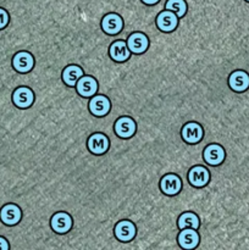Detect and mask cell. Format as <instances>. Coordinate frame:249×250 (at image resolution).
Listing matches in <instances>:
<instances>
[{
  "label": "cell",
  "mask_w": 249,
  "mask_h": 250,
  "mask_svg": "<svg viewBox=\"0 0 249 250\" xmlns=\"http://www.w3.org/2000/svg\"><path fill=\"white\" fill-rule=\"evenodd\" d=\"M181 136H182L183 141L186 143H199L203 139V136H204V129L197 122H188L183 126L182 131H181Z\"/></svg>",
  "instance_id": "6da1fadb"
},
{
  "label": "cell",
  "mask_w": 249,
  "mask_h": 250,
  "mask_svg": "<svg viewBox=\"0 0 249 250\" xmlns=\"http://www.w3.org/2000/svg\"><path fill=\"white\" fill-rule=\"evenodd\" d=\"M114 129L117 137H120V138L122 139H127V138H131V137L136 133L137 126L133 119L124 116V117H120L119 120H116Z\"/></svg>",
  "instance_id": "7a4b0ae2"
},
{
  "label": "cell",
  "mask_w": 249,
  "mask_h": 250,
  "mask_svg": "<svg viewBox=\"0 0 249 250\" xmlns=\"http://www.w3.org/2000/svg\"><path fill=\"white\" fill-rule=\"evenodd\" d=\"M34 58L28 51H19L12 58V67L20 73H27L33 68Z\"/></svg>",
  "instance_id": "3957f363"
},
{
  "label": "cell",
  "mask_w": 249,
  "mask_h": 250,
  "mask_svg": "<svg viewBox=\"0 0 249 250\" xmlns=\"http://www.w3.org/2000/svg\"><path fill=\"white\" fill-rule=\"evenodd\" d=\"M188 181L195 188H203L209 183L210 172L204 166H194L188 172Z\"/></svg>",
  "instance_id": "277c9868"
},
{
  "label": "cell",
  "mask_w": 249,
  "mask_h": 250,
  "mask_svg": "<svg viewBox=\"0 0 249 250\" xmlns=\"http://www.w3.org/2000/svg\"><path fill=\"white\" fill-rule=\"evenodd\" d=\"M161 192L166 195H176L182 189V181L177 175L168 173L165 175L160 181Z\"/></svg>",
  "instance_id": "5b68a950"
},
{
  "label": "cell",
  "mask_w": 249,
  "mask_h": 250,
  "mask_svg": "<svg viewBox=\"0 0 249 250\" xmlns=\"http://www.w3.org/2000/svg\"><path fill=\"white\" fill-rule=\"evenodd\" d=\"M76 90L83 98H92L98 92V82L92 76H82L76 83Z\"/></svg>",
  "instance_id": "8992f818"
},
{
  "label": "cell",
  "mask_w": 249,
  "mask_h": 250,
  "mask_svg": "<svg viewBox=\"0 0 249 250\" xmlns=\"http://www.w3.org/2000/svg\"><path fill=\"white\" fill-rule=\"evenodd\" d=\"M88 107H89V111L94 116L103 117L110 111L111 103H110V100L105 95H93L92 99L89 100Z\"/></svg>",
  "instance_id": "52a82bcc"
},
{
  "label": "cell",
  "mask_w": 249,
  "mask_h": 250,
  "mask_svg": "<svg viewBox=\"0 0 249 250\" xmlns=\"http://www.w3.org/2000/svg\"><path fill=\"white\" fill-rule=\"evenodd\" d=\"M102 28L105 33L110 36L117 34L124 28V20L120 15L114 14V12L105 15L102 20Z\"/></svg>",
  "instance_id": "ba28073f"
},
{
  "label": "cell",
  "mask_w": 249,
  "mask_h": 250,
  "mask_svg": "<svg viewBox=\"0 0 249 250\" xmlns=\"http://www.w3.org/2000/svg\"><path fill=\"white\" fill-rule=\"evenodd\" d=\"M203 158L208 165L219 166L225 160V150L219 144H210L203 151Z\"/></svg>",
  "instance_id": "9c48e42d"
},
{
  "label": "cell",
  "mask_w": 249,
  "mask_h": 250,
  "mask_svg": "<svg viewBox=\"0 0 249 250\" xmlns=\"http://www.w3.org/2000/svg\"><path fill=\"white\" fill-rule=\"evenodd\" d=\"M109 139L103 133H94L88 138L87 146L89 151L95 155H103L109 149Z\"/></svg>",
  "instance_id": "30bf717a"
},
{
  "label": "cell",
  "mask_w": 249,
  "mask_h": 250,
  "mask_svg": "<svg viewBox=\"0 0 249 250\" xmlns=\"http://www.w3.org/2000/svg\"><path fill=\"white\" fill-rule=\"evenodd\" d=\"M127 46H128L129 51L133 54H142L148 49L149 46V39L142 32H134L131 36L127 38L126 41Z\"/></svg>",
  "instance_id": "8fae6325"
},
{
  "label": "cell",
  "mask_w": 249,
  "mask_h": 250,
  "mask_svg": "<svg viewBox=\"0 0 249 250\" xmlns=\"http://www.w3.org/2000/svg\"><path fill=\"white\" fill-rule=\"evenodd\" d=\"M178 24V17L176 16L175 12L168 11H161L156 17V26L161 32H173Z\"/></svg>",
  "instance_id": "7c38bea8"
},
{
  "label": "cell",
  "mask_w": 249,
  "mask_h": 250,
  "mask_svg": "<svg viewBox=\"0 0 249 250\" xmlns=\"http://www.w3.org/2000/svg\"><path fill=\"white\" fill-rule=\"evenodd\" d=\"M21 217V209L15 204H7L2 207V209L0 210V220L6 226H15V225L19 224Z\"/></svg>",
  "instance_id": "4fadbf2b"
},
{
  "label": "cell",
  "mask_w": 249,
  "mask_h": 250,
  "mask_svg": "<svg viewBox=\"0 0 249 250\" xmlns=\"http://www.w3.org/2000/svg\"><path fill=\"white\" fill-rule=\"evenodd\" d=\"M115 237L120 242H129L136 236V226L128 220H122L115 226Z\"/></svg>",
  "instance_id": "5bb4252c"
},
{
  "label": "cell",
  "mask_w": 249,
  "mask_h": 250,
  "mask_svg": "<svg viewBox=\"0 0 249 250\" xmlns=\"http://www.w3.org/2000/svg\"><path fill=\"white\" fill-rule=\"evenodd\" d=\"M72 217L66 212H56L53 217H51L50 226L54 229V232L59 234H63L68 232L72 227Z\"/></svg>",
  "instance_id": "9a60e30c"
},
{
  "label": "cell",
  "mask_w": 249,
  "mask_h": 250,
  "mask_svg": "<svg viewBox=\"0 0 249 250\" xmlns=\"http://www.w3.org/2000/svg\"><path fill=\"white\" fill-rule=\"evenodd\" d=\"M12 102L20 109H27L34 102V93L27 87H20L12 94Z\"/></svg>",
  "instance_id": "2e32d148"
},
{
  "label": "cell",
  "mask_w": 249,
  "mask_h": 250,
  "mask_svg": "<svg viewBox=\"0 0 249 250\" xmlns=\"http://www.w3.org/2000/svg\"><path fill=\"white\" fill-rule=\"evenodd\" d=\"M177 241L180 247H182L183 249H194L198 247L200 239L197 229H181L180 234H178Z\"/></svg>",
  "instance_id": "e0dca14e"
},
{
  "label": "cell",
  "mask_w": 249,
  "mask_h": 250,
  "mask_svg": "<svg viewBox=\"0 0 249 250\" xmlns=\"http://www.w3.org/2000/svg\"><path fill=\"white\" fill-rule=\"evenodd\" d=\"M109 54L110 58L114 61H117V62H124L131 56V51H129L128 46H127V43L124 41H121V39L115 41L110 45Z\"/></svg>",
  "instance_id": "ac0fdd59"
},
{
  "label": "cell",
  "mask_w": 249,
  "mask_h": 250,
  "mask_svg": "<svg viewBox=\"0 0 249 250\" xmlns=\"http://www.w3.org/2000/svg\"><path fill=\"white\" fill-rule=\"evenodd\" d=\"M228 85L234 92H244L249 88V75L246 71H234L229 75Z\"/></svg>",
  "instance_id": "d6986e66"
},
{
  "label": "cell",
  "mask_w": 249,
  "mask_h": 250,
  "mask_svg": "<svg viewBox=\"0 0 249 250\" xmlns=\"http://www.w3.org/2000/svg\"><path fill=\"white\" fill-rule=\"evenodd\" d=\"M82 76H84V71L77 65H68L62 71V81L68 87H76V83Z\"/></svg>",
  "instance_id": "ffe728a7"
},
{
  "label": "cell",
  "mask_w": 249,
  "mask_h": 250,
  "mask_svg": "<svg viewBox=\"0 0 249 250\" xmlns=\"http://www.w3.org/2000/svg\"><path fill=\"white\" fill-rule=\"evenodd\" d=\"M199 217L194 214V212H183L180 217H178L177 226L180 229H199Z\"/></svg>",
  "instance_id": "44dd1931"
},
{
  "label": "cell",
  "mask_w": 249,
  "mask_h": 250,
  "mask_svg": "<svg viewBox=\"0 0 249 250\" xmlns=\"http://www.w3.org/2000/svg\"><path fill=\"white\" fill-rule=\"evenodd\" d=\"M165 9L175 12L176 16L181 19V17L185 16L186 11H187V4H186L185 0H167Z\"/></svg>",
  "instance_id": "7402d4cb"
},
{
  "label": "cell",
  "mask_w": 249,
  "mask_h": 250,
  "mask_svg": "<svg viewBox=\"0 0 249 250\" xmlns=\"http://www.w3.org/2000/svg\"><path fill=\"white\" fill-rule=\"evenodd\" d=\"M9 23V14L6 10L0 7V29H4Z\"/></svg>",
  "instance_id": "603a6c76"
},
{
  "label": "cell",
  "mask_w": 249,
  "mask_h": 250,
  "mask_svg": "<svg viewBox=\"0 0 249 250\" xmlns=\"http://www.w3.org/2000/svg\"><path fill=\"white\" fill-rule=\"evenodd\" d=\"M7 249H10L9 242H7L5 238H2V237H0V250H7Z\"/></svg>",
  "instance_id": "cb8c5ba5"
},
{
  "label": "cell",
  "mask_w": 249,
  "mask_h": 250,
  "mask_svg": "<svg viewBox=\"0 0 249 250\" xmlns=\"http://www.w3.org/2000/svg\"><path fill=\"white\" fill-rule=\"evenodd\" d=\"M142 1L146 5H154L156 4V2H159V0H142Z\"/></svg>",
  "instance_id": "d4e9b609"
},
{
  "label": "cell",
  "mask_w": 249,
  "mask_h": 250,
  "mask_svg": "<svg viewBox=\"0 0 249 250\" xmlns=\"http://www.w3.org/2000/svg\"><path fill=\"white\" fill-rule=\"evenodd\" d=\"M246 1H248V2H249V0H246Z\"/></svg>",
  "instance_id": "484cf974"
}]
</instances>
